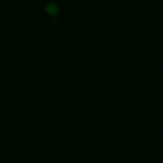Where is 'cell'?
Segmentation results:
<instances>
[{"mask_svg":"<svg viewBox=\"0 0 163 163\" xmlns=\"http://www.w3.org/2000/svg\"><path fill=\"white\" fill-rule=\"evenodd\" d=\"M45 11L51 15H54L58 13V7L54 4H49L45 7Z\"/></svg>","mask_w":163,"mask_h":163,"instance_id":"obj_1","label":"cell"}]
</instances>
